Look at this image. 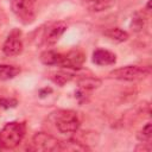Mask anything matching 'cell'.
I'll return each instance as SVG.
<instances>
[{
	"label": "cell",
	"instance_id": "obj_1",
	"mask_svg": "<svg viewBox=\"0 0 152 152\" xmlns=\"http://www.w3.org/2000/svg\"><path fill=\"white\" fill-rule=\"evenodd\" d=\"M25 135V125L19 121L7 122L0 131V147L14 148Z\"/></svg>",
	"mask_w": 152,
	"mask_h": 152
},
{
	"label": "cell",
	"instance_id": "obj_2",
	"mask_svg": "<svg viewBox=\"0 0 152 152\" xmlns=\"http://www.w3.org/2000/svg\"><path fill=\"white\" fill-rule=\"evenodd\" d=\"M151 72L150 66H140V65H126L118 69H114L109 72V76L115 80L121 81H138L145 78Z\"/></svg>",
	"mask_w": 152,
	"mask_h": 152
},
{
	"label": "cell",
	"instance_id": "obj_3",
	"mask_svg": "<svg viewBox=\"0 0 152 152\" xmlns=\"http://www.w3.org/2000/svg\"><path fill=\"white\" fill-rule=\"evenodd\" d=\"M55 125L61 133H74L80 128V118L72 110H59L53 113Z\"/></svg>",
	"mask_w": 152,
	"mask_h": 152
},
{
	"label": "cell",
	"instance_id": "obj_4",
	"mask_svg": "<svg viewBox=\"0 0 152 152\" xmlns=\"http://www.w3.org/2000/svg\"><path fill=\"white\" fill-rule=\"evenodd\" d=\"M37 0H11V8L23 24H31L34 20Z\"/></svg>",
	"mask_w": 152,
	"mask_h": 152
},
{
	"label": "cell",
	"instance_id": "obj_5",
	"mask_svg": "<svg viewBox=\"0 0 152 152\" xmlns=\"http://www.w3.org/2000/svg\"><path fill=\"white\" fill-rule=\"evenodd\" d=\"M59 142L61 141L53 135L45 132H38L32 137V141H31V145L28 146V150L43 151V152L58 151Z\"/></svg>",
	"mask_w": 152,
	"mask_h": 152
},
{
	"label": "cell",
	"instance_id": "obj_6",
	"mask_svg": "<svg viewBox=\"0 0 152 152\" xmlns=\"http://www.w3.org/2000/svg\"><path fill=\"white\" fill-rule=\"evenodd\" d=\"M23 50V39H21V32L15 28L10 32L6 40L2 45V52L6 56H17Z\"/></svg>",
	"mask_w": 152,
	"mask_h": 152
},
{
	"label": "cell",
	"instance_id": "obj_7",
	"mask_svg": "<svg viewBox=\"0 0 152 152\" xmlns=\"http://www.w3.org/2000/svg\"><path fill=\"white\" fill-rule=\"evenodd\" d=\"M66 28H68V25L64 21H56L51 24L44 33V37H43L44 45L46 46L55 45L59 40V38L63 36V33L66 31Z\"/></svg>",
	"mask_w": 152,
	"mask_h": 152
},
{
	"label": "cell",
	"instance_id": "obj_8",
	"mask_svg": "<svg viewBox=\"0 0 152 152\" xmlns=\"http://www.w3.org/2000/svg\"><path fill=\"white\" fill-rule=\"evenodd\" d=\"M86 59V56L80 50H72L63 55V61L61 66L66 69H80Z\"/></svg>",
	"mask_w": 152,
	"mask_h": 152
},
{
	"label": "cell",
	"instance_id": "obj_9",
	"mask_svg": "<svg viewBox=\"0 0 152 152\" xmlns=\"http://www.w3.org/2000/svg\"><path fill=\"white\" fill-rule=\"evenodd\" d=\"M93 62L96 65L103 66V65H112L116 62V56L104 49H96L93 52Z\"/></svg>",
	"mask_w": 152,
	"mask_h": 152
},
{
	"label": "cell",
	"instance_id": "obj_10",
	"mask_svg": "<svg viewBox=\"0 0 152 152\" xmlns=\"http://www.w3.org/2000/svg\"><path fill=\"white\" fill-rule=\"evenodd\" d=\"M89 147L78 141V140H75V139H68V140H64V141H61L59 142V147H58V151H72V152H76V151H88Z\"/></svg>",
	"mask_w": 152,
	"mask_h": 152
},
{
	"label": "cell",
	"instance_id": "obj_11",
	"mask_svg": "<svg viewBox=\"0 0 152 152\" xmlns=\"http://www.w3.org/2000/svg\"><path fill=\"white\" fill-rule=\"evenodd\" d=\"M40 61L45 65H59L61 66L62 61H63V55L53 50H48L40 55Z\"/></svg>",
	"mask_w": 152,
	"mask_h": 152
},
{
	"label": "cell",
	"instance_id": "obj_12",
	"mask_svg": "<svg viewBox=\"0 0 152 152\" xmlns=\"http://www.w3.org/2000/svg\"><path fill=\"white\" fill-rule=\"evenodd\" d=\"M20 72V68L15 65H8V64H0V80L7 81L14 78Z\"/></svg>",
	"mask_w": 152,
	"mask_h": 152
},
{
	"label": "cell",
	"instance_id": "obj_13",
	"mask_svg": "<svg viewBox=\"0 0 152 152\" xmlns=\"http://www.w3.org/2000/svg\"><path fill=\"white\" fill-rule=\"evenodd\" d=\"M77 84L81 89L84 90H90V89H95L97 87L101 86V80L96 78V77H91V76H87V77H82L77 81Z\"/></svg>",
	"mask_w": 152,
	"mask_h": 152
},
{
	"label": "cell",
	"instance_id": "obj_14",
	"mask_svg": "<svg viewBox=\"0 0 152 152\" xmlns=\"http://www.w3.org/2000/svg\"><path fill=\"white\" fill-rule=\"evenodd\" d=\"M104 34H106L108 38H110V39H113V40H115V42H120V43H121V42H126V40L128 39V33H127L126 31L119 28V27L109 28L108 31L104 32Z\"/></svg>",
	"mask_w": 152,
	"mask_h": 152
},
{
	"label": "cell",
	"instance_id": "obj_15",
	"mask_svg": "<svg viewBox=\"0 0 152 152\" xmlns=\"http://www.w3.org/2000/svg\"><path fill=\"white\" fill-rule=\"evenodd\" d=\"M74 77V74L72 72H69V71H65V70H61V71H57L53 76H52V81L55 83H57L58 86H64L65 83L70 82Z\"/></svg>",
	"mask_w": 152,
	"mask_h": 152
},
{
	"label": "cell",
	"instance_id": "obj_16",
	"mask_svg": "<svg viewBox=\"0 0 152 152\" xmlns=\"http://www.w3.org/2000/svg\"><path fill=\"white\" fill-rule=\"evenodd\" d=\"M151 138H152V126H151V122H147L142 127V129L138 133V139L141 142H150Z\"/></svg>",
	"mask_w": 152,
	"mask_h": 152
},
{
	"label": "cell",
	"instance_id": "obj_17",
	"mask_svg": "<svg viewBox=\"0 0 152 152\" xmlns=\"http://www.w3.org/2000/svg\"><path fill=\"white\" fill-rule=\"evenodd\" d=\"M142 25H144V17L141 13H135L134 17H133V20H132V27L135 30V31H139L142 28Z\"/></svg>",
	"mask_w": 152,
	"mask_h": 152
},
{
	"label": "cell",
	"instance_id": "obj_18",
	"mask_svg": "<svg viewBox=\"0 0 152 152\" xmlns=\"http://www.w3.org/2000/svg\"><path fill=\"white\" fill-rule=\"evenodd\" d=\"M0 106L4 107V108L15 107L17 106V100H13V99H0Z\"/></svg>",
	"mask_w": 152,
	"mask_h": 152
}]
</instances>
